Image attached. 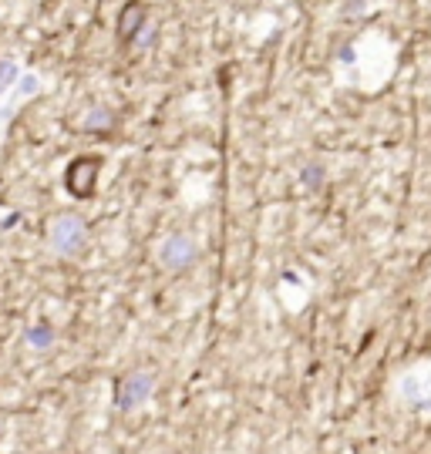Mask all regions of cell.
Here are the masks:
<instances>
[{
	"mask_svg": "<svg viewBox=\"0 0 431 454\" xmlns=\"http://www.w3.org/2000/svg\"><path fill=\"white\" fill-rule=\"evenodd\" d=\"M397 394L414 411H431V363L404 370L397 380Z\"/></svg>",
	"mask_w": 431,
	"mask_h": 454,
	"instance_id": "1",
	"label": "cell"
},
{
	"mask_svg": "<svg viewBox=\"0 0 431 454\" xmlns=\"http://www.w3.org/2000/svg\"><path fill=\"white\" fill-rule=\"evenodd\" d=\"M98 172H101V162H98V158H92V155L75 158V162L68 165V172H64V186H68V192H71L75 199H88L94 192Z\"/></svg>",
	"mask_w": 431,
	"mask_h": 454,
	"instance_id": "2",
	"label": "cell"
},
{
	"mask_svg": "<svg viewBox=\"0 0 431 454\" xmlns=\"http://www.w3.org/2000/svg\"><path fill=\"white\" fill-rule=\"evenodd\" d=\"M152 387H155V377H152V374H129V377L118 384V391H115L118 411H131V407L145 404V400L152 398Z\"/></svg>",
	"mask_w": 431,
	"mask_h": 454,
	"instance_id": "3",
	"label": "cell"
},
{
	"mask_svg": "<svg viewBox=\"0 0 431 454\" xmlns=\"http://www.w3.org/2000/svg\"><path fill=\"white\" fill-rule=\"evenodd\" d=\"M51 246L57 252H64V256H71L78 249L85 246V226L71 219V215H64V219H57L54 226H51Z\"/></svg>",
	"mask_w": 431,
	"mask_h": 454,
	"instance_id": "4",
	"label": "cell"
},
{
	"mask_svg": "<svg viewBox=\"0 0 431 454\" xmlns=\"http://www.w3.org/2000/svg\"><path fill=\"white\" fill-rule=\"evenodd\" d=\"M192 256H196V246H192V239L186 236H172L169 243L162 246V263L169 266V269H182V266L192 263Z\"/></svg>",
	"mask_w": 431,
	"mask_h": 454,
	"instance_id": "5",
	"label": "cell"
},
{
	"mask_svg": "<svg viewBox=\"0 0 431 454\" xmlns=\"http://www.w3.org/2000/svg\"><path fill=\"white\" fill-rule=\"evenodd\" d=\"M145 17V10H142V3H129L125 10H122V20H118V38L129 40L135 31H138V24Z\"/></svg>",
	"mask_w": 431,
	"mask_h": 454,
	"instance_id": "6",
	"label": "cell"
},
{
	"mask_svg": "<svg viewBox=\"0 0 431 454\" xmlns=\"http://www.w3.org/2000/svg\"><path fill=\"white\" fill-rule=\"evenodd\" d=\"M27 340L38 343V347H48V343H51V330H44V326H41V330H34V333H31Z\"/></svg>",
	"mask_w": 431,
	"mask_h": 454,
	"instance_id": "7",
	"label": "cell"
},
{
	"mask_svg": "<svg viewBox=\"0 0 431 454\" xmlns=\"http://www.w3.org/2000/svg\"><path fill=\"white\" fill-rule=\"evenodd\" d=\"M303 179H307L310 186H317V182H320V169H307V172H303Z\"/></svg>",
	"mask_w": 431,
	"mask_h": 454,
	"instance_id": "8",
	"label": "cell"
}]
</instances>
